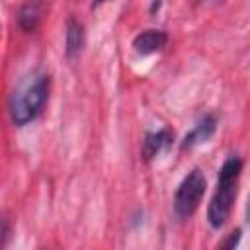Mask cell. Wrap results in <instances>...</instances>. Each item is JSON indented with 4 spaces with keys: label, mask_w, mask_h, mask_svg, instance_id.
Instances as JSON below:
<instances>
[{
    "label": "cell",
    "mask_w": 250,
    "mask_h": 250,
    "mask_svg": "<svg viewBox=\"0 0 250 250\" xmlns=\"http://www.w3.org/2000/svg\"><path fill=\"white\" fill-rule=\"evenodd\" d=\"M215 129H217V117H215L213 113H205V115L193 125V129H191L189 133H186V137H184V141H182V150L191 148V146H195V145H199V143L209 141V139L213 137Z\"/></svg>",
    "instance_id": "277c9868"
},
{
    "label": "cell",
    "mask_w": 250,
    "mask_h": 250,
    "mask_svg": "<svg viewBox=\"0 0 250 250\" xmlns=\"http://www.w3.org/2000/svg\"><path fill=\"white\" fill-rule=\"evenodd\" d=\"M168 43V35L160 29H146V31H141L135 39H133V47L137 53L141 55H150V53H156L160 51L164 45Z\"/></svg>",
    "instance_id": "5b68a950"
},
{
    "label": "cell",
    "mask_w": 250,
    "mask_h": 250,
    "mask_svg": "<svg viewBox=\"0 0 250 250\" xmlns=\"http://www.w3.org/2000/svg\"><path fill=\"white\" fill-rule=\"evenodd\" d=\"M49 98V76L43 72H31L20 80L10 96V117L18 127L33 121Z\"/></svg>",
    "instance_id": "6da1fadb"
},
{
    "label": "cell",
    "mask_w": 250,
    "mask_h": 250,
    "mask_svg": "<svg viewBox=\"0 0 250 250\" xmlns=\"http://www.w3.org/2000/svg\"><path fill=\"white\" fill-rule=\"evenodd\" d=\"M240 172H242V160L238 156H229L219 170L217 188L207 207V221L213 229H221L230 217L232 203L238 193Z\"/></svg>",
    "instance_id": "7a4b0ae2"
},
{
    "label": "cell",
    "mask_w": 250,
    "mask_h": 250,
    "mask_svg": "<svg viewBox=\"0 0 250 250\" xmlns=\"http://www.w3.org/2000/svg\"><path fill=\"white\" fill-rule=\"evenodd\" d=\"M102 2H105V0H96V2H94V6H98V4H102Z\"/></svg>",
    "instance_id": "8fae6325"
},
{
    "label": "cell",
    "mask_w": 250,
    "mask_h": 250,
    "mask_svg": "<svg viewBox=\"0 0 250 250\" xmlns=\"http://www.w3.org/2000/svg\"><path fill=\"white\" fill-rule=\"evenodd\" d=\"M244 213H246V221L250 223V195H248V201H246V211H244Z\"/></svg>",
    "instance_id": "30bf717a"
},
{
    "label": "cell",
    "mask_w": 250,
    "mask_h": 250,
    "mask_svg": "<svg viewBox=\"0 0 250 250\" xmlns=\"http://www.w3.org/2000/svg\"><path fill=\"white\" fill-rule=\"evenodd\" d=\"M174 141V133L168 129H158L154 133H146L145 141H143V156L145 160H152L154 156H158L166 146H170Z\"/></svg>",
    "instance_id": "8992f818"
},
{
    "label": "cell",
    "mask_w": 250,
    "mask_h": 250,
    "mask_svg": "<svg viewBox=\"0 0 250 250\" xmlns=\"http://www.w3.org/2000/svg\"><path fill=\"white\" fill-rule=\"evenodd\" d=\"M205 176L199 168H193L178 186L176 195H174V213L180 219H189L195 209L199 207L203 195H205Z\"/></svg>",
    "instance_id": "3957f363"
},
{
    "label": "cell",
    "mask_w": 250,
    "mask_h": 250,
    "mask_svg": "<svg viewBox=\"0 0 250 250\" xmlns=\"http://www.w3.org/2000/svg\"><path fill=\"white\" fill-rule=\"evenodd\" d=\"M238 240H240V230H234V232H230V236L221 244L223 248H234L236 244H238Z\"/></svg>",
    "instance_id": "9c48e42d"
},
{
    "label": "cell",
    "mask_w": 250,
    "mask_h": 250,
    "mask_svg": "<svg viewBox=\"0 0 250 250\" xmlns=\"http://www.w3.org/2000/svg\"><path fill=\"white\" fill-rule=\"evenodd\" d=\"M41 12H43V6L39 0H29L25 2L20 12H18V25L23 29V31H33L37 25H39V20H41Z\"/></svg>",
    "instance_id": "ba28073f"
},
{
    "label": "cell",
    "mask_w": 250,
    "mask_h": 250,
    "mask_svg": "<svg viewBox=\"0 0 250 250\" xmlns=\"http://www.w3.org/2000/svg\"><path fill=\"white\" fill-rule=\"evenodd\" d=\"M86 35H84V25L76 18H68L66 21V33H64V51L68 59H74L80 55L84 47Z\"/></svg>",
    "instance_id": "52a82bcc"
}]
</instances>
